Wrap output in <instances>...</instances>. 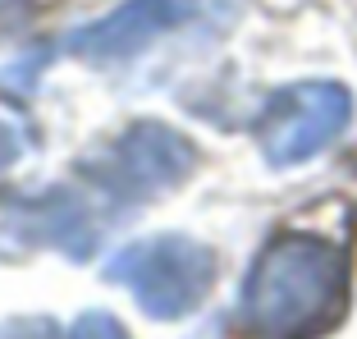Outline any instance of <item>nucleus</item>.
Segmentation results:
<instances>
[{
	"instance_id": "obj_5",
	"label": "nucleus",
	"mask_w": 357,
	"mask_h": 339,
	"mask_svg": "<svg viewBox=\"0 0 357 339\" xmlns=\"http://www.w3.org/2000/svg\"><path fill=\"white\" fill-rule=\"evenodd\" d=\"M69 339H124V330H119L110 317H83L74 330H69Z\"/></svg>"
},
{
	"instance_id": "obj_1",
	"label": "nucleus",
	"mask_w": 357,
	"mask_h": 339,
	"mask_svg": "<svg viewBox=\"0 0 357 339\" xmlns=\"http://www.w3.org/2000/svg\"><path fill=\"white\" fill-rule=\"evenodd\" d=\"M344 257L321 239H280L257 262L243 298L252 339H312L344 308Z\"/></svg>"
},
{
	"instance_id": "obj_3",
	"label": "nucleus",
	"mask_w": 357,
	"mask_h": 339,
	"mask_svg": "<svg viewBox=\"0 0 357 339\" xmlns=\"http://www.w3.org/2000/svg\"><path fill=\"white\" fill-rule=\"evenodd\" d=\"M348 119V96L335 83H307L284 92L271 106L261 128V147L275 165L284 160H307L316 147H326Z\"/></svg>"
},
{
	"instance_id": "obj_4",
	"label": "nucleus",
	"mask_w": 357,
	"mask_h": 339,
	"mask_svg": "<svg viewBox=\"0 0 357 339\" xmlns=\"http://www.w3.org/2000/svg\"><path fill=\"white\" fill-rule=\"evenodd\" d=\"M174 19H178L174 0H133V5H128L124 14H115L110 23L87 28L74 46H78V51H92V55H119V51L142 46L151 32H160L165 23H174Z\"/></svg>"
},
{
	"instance_id": "obj_6",
	"label": "nucleus",
	"mask_w": 357,
	"mask_h": 339,
	"mask_svg": "<svg viewBox=\"0 0 357 339\" xmlns=\"http://www.w3.org/2000/svg\"><path fill=\"white\" fill-rule=\"evenodd\" d=\"M5 339H69V335H60L55 326H46V321H37V326H19V330H10Z\"/></svg>"
},
{
	"instance_id": "obj_2",
	"label": "nucleus",
	"mask_w": 357,
	"mask_h": 339,
	"mask_svg": "<svg viewBox=\"0 0 357 339\" xmlns=\"http://www.w3.org/2000/svg\"><path fill=\"white\" fill-rule=\"evenodd\" d=\"M110 276L133 289V298L151 317L169 321L202 303V294L211 289V276H215V257L192 239L169 234V239H147V243L119 253L110 262Z\"/></svg>"
}]
</instances>
